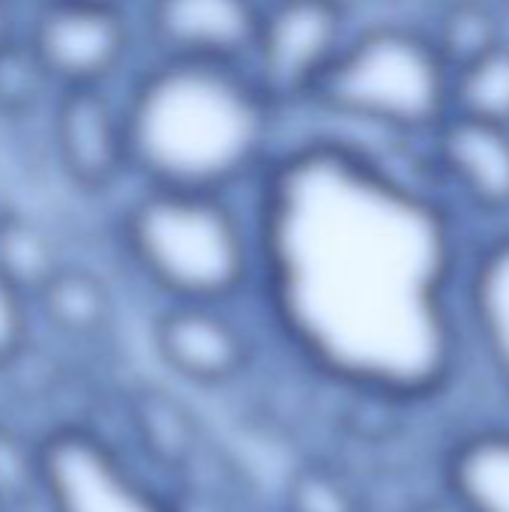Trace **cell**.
<instances>
[{"label": "cell", "mask_w": 509, "mask_h": 512, "mask_svg": "<svg viewBox=\"0 0 509 512\" xmlns=\"http://www.w3.org/2000/svg\"><path fill=\"white\" fill-rule=\"evenodd\" d=\"M24 27L15 24V15H12V3L9 0H0V48H6L15 36H21Z\"/></svg>", "instance_id": "21"}, {"label": "cell", "mask_w": 509, "mask_h": 512, "mask_svg": "<svg viewBox=\"0 0 509 512\" xmlns=\"http://www.w3.org/2000/svg\"><path fill=\"white\" fill-rule=\"evenodd\" d=\"M30 309H33V297L0 273V366L15 363L27 348Z\"/></svg>", "instance_id": "20"}, {"label": "cell", "mask_w": 509, "mask_h": 512, "mask_svg": "<svg viewBox=\"0 0 509 512\" xmlns=\"http://www.w3.org/2000/svg\"><path fill=\"white\" fill-rule=\"evenodd\" d=\"M255 300L315 375L387 402H429L459 375L474 225L372 147L321 132L282 144L249 192Z\"/></svg>", "instance_id": "1"}, {"label": "cell", "mask_w": 509, "mask_h": 512, "mask_svg": "<svg viewBox=\"0 0 509 512\" xmlns=\"http://www.w3.org/2000/svg\"><path fill=\"white\" fill-rule=\"evenodd\" d=\"M258 3H270V0H258Z\"/></svg>", "instance_id": "25"}, {"label": "cell", "mask_w": 509, "mask_h": 512, "mask_svg": "<svg viewBox=\"0 0 509 512\" xmlns=\"http://www.w3.org/2000/svg\"><path fill=\"white\" fill-rule=\"evenodd\" d=\"M264 3L258 0H141L147 57L246 63L258 36Z\"/></svg>", "instance_id": "11"}, {"label": "cell", "mask_w": 509, "mask_h": 512, "mask_svg": "<svg viewBox=\"0 0 509 512\" xmlns=\"http://www.w3.org/2000/svg\"><path fill=\"white\" fill-rule=\"evenodd\" d=\"M459 306L465 351L509 399V225L474 228Z\"/></svg>", "instance_id": "12"}, {"label": "cell", "mask_w": 509, "mask_h": 512, "mask_svg": "<svg viewBox=\"0 0 509 512\" xmlns=\"http://www.w3.org/2000/svg\"><path fill=\"white\" fill-rule=\"evenodd\" d=\"M504 18L507 15L492 0H447L426 30L456 69L507 39Z\"/></svg>", "instance_id": "15"}, {"label": "cell", "mask_w": 509, "mask_h": 512, "mask_svg": "<svg viewBox=\"0 0 509 512\" xmlns=\"http://www.w3.org/2000/svg\"><path fill=\"white\" fill-rule=\"evenodd\" d=\"M48 138L60 174L99 195L132 177L123 93L114 87H66L48 105Z\"/></svg>", "instance_id": "9"}, {"label": "cell", "mask_w": 509, "mask_h": 512, "mask_svg": "<svg viewBox=\"0 0 509 512\" xmlns=\"http://www.w3.org/2000/svg\"><path fill=\"white\" fill-rule=\"evenodd\" d=\"M0 512H15V510H12V507H9V504H6V501L0 498Z\"/></svg>", "instance_id": "23"}, {"label": "cell", "mask_w": 509, "mask_h": 512, "mask_svg": "<svg viewBox=\"0 0 509 512\" xmlns=\"http://www.w3.org/2000/svg\"><path fill=\"white\" fill-rule=\"evenodd\" d=\"M453 114L509 126V36L453 69Z\"/></svg>", "instance_id": "17"}, {"label": "cell", "mask_w": 509, "mask_h": 512, "mask_svg": "<svg viewBox=\"0 0 509 512\" xmlns=\"http://www.w3.org/2000/svg\"><path fill=\"white\" fill-rule=\"evenodd\" d=\"M123 111L138 186L249 195L282 150L285 111L246 63L147 57Z\"/></svg>", "instance_id": "2"}, {"label": "cell", "mask_w": 509, "mask_h": 512, "mask_svg": "<svg viewBox=\"0 0 509 512\" xmlns=\"http://www.w3.org/2000/svg\"><path fill=\"white\" fill-rule=\"evenodd\" d=\"M33 306L60 336L72 339H90L111 321V294L105 282L90 270L69 264L45 282V288L33 297Z\"/></svg>", "instance_id": "14"}, {"label": "cell", "mask_w": 509, "mask_h": 512, "mask_svg": "<svg viewBox=\"0 0 509 512\" xmlns=\"http://www.w3.org/2000/svg\"><path fill=\"white\" fill-rule=\"evenodd\" d=\"M33 3H57V0H33Z\"/></svg>", "instance_id": "24"}, {"label": "cell", "mask_w": 509, "mask_h": 512, "mask_svg": "<svg viewBox=\"0 0 509 512\" xmlns=\"http://www.w3.org/2000/svg\"><path fill=\"white\" fill-rule=\"evenodd\" d=\"M36 447L48 512H177L93 429L57 426Z\"/></svg>", "instance_id": "7"}, {"label": "cell", "mask_w": 509, "mask_h": 512, "mask_svg": "<svg viewBox=\"0 0 509 512\" xmlns=\"http://www.w3.org/2000/svg\"><path fill=\"white\" fill-rule=\"evenodd\" d=\"M351 33L345 0H270L246 66L267 96L291 114L312 102Z\"/></svg>", "instance_id": "6"}, {"label": "cell", "mask_w": 509, "mask_h": 512, "mask_svg": "<svg viewBox=\"0 0 509 512\" xmlns=\"http://www.w3.org/2000/svg\"><path fill=\"white\" fill-rule=\"evenodd\" d=\"M54 96H57V84L21 30V36H15L6 48H0V114L27 117L45 102L51 105Z\"/></svg>", "instance_id": "18"}, {"label": "cell", "mask_w": 509, "mask_h": 512, "mask_svg": "<svg viewBox=\"0 0 509 512\" xmlns=\"http://www.w3.org/2000/svg\"><path fill=\"white\" fill-rule=\"evenodd\" d=\"M0 498L18 512L39 498V447L0 429Z\"/></svg>", "instance_id": "19"}, {"label": "cell", "mask_w": 509, "mask_h": 512, "mask_svg": "<svg viewBox=\"0 0 509 512\" xmlns=\"http://www.w3.org/2000/svg\"><path fill=\"white\" fill-rule=\"evenodd\" d=\"M432 186L474 228L509 225V126L450 114L420 147Z\"/></svg>", "instance_id": "8"}, {"label": "cell", "mask_w": 509, "mask_h": 512, "mask_svg": "<svg viewBox=\"0 0 509 512\" xmlns=\"http://www.w3.org/2000/svg\"><path fill=\"white\" fill-rule=\"evenodd\" d=\"M306 108L423 147L453 114V66L426 27H360Z\"/></svg>", "instance_id": "4"}, {"label": "cell", "mask_w": 509, "mask_h": 512, "mask_svg": "<svg viewBox=\"0 0 509 512\" xmlns=\"http://www.w3.org/2000/svg\"><path fill=\"white\" fill-rule=\"evenodd\" d=\"M492 3H495V6H498V9H501V12L509 18V0H492Z\"/></svg>", "instance_id": "22"}, {"label": "cell", "mask_w": 509, "mask_h": 512, "mask_svg": "<svg viewBox=\"0 0 509 512\" xmlns=\"http://www.w3.org/2000/svg\"><path fill=\"white\" fill-rule=\"evenodd\" d=\"M159 363L186 384L225 387L255 360V339L225 303H165L153 318Z\"/></svg>", "instance_id": "10"}, {"label": "cell", "mask_w": 509, "mask_h": 512, "mask_svg": "<svg viewBox=\"0 0 509 512\" xmlns=\"http://www.w3.org/2000/svg\"><path fill=\"white\" fill-rule=\"evenodd\" d=\"M444 486L465 512H509V423L462 432L444 456Z\"/></svg>", "instance_id": "13"}, {"label": "cell", "mask_w": 509, "mask_h": 512, "mask_svg": "<svg viewBox=\"0 0 509 512\" xmlns=\"http://www.w3.org/2000/svg\"><path fill=\"white\" fill-rule=\"evenodd\" d=\"M24 36L57 90L114 87L129 69L138 45H144L129 0L33 3Z\"/></svg>", "instance_id": "5"}, {"label": "cell", "mask_w": 509, "mask_h": 512, "mask_svg": "<svg viewBox=\"0 0 509 512\" xmlns=\"http://www.w3.org/2000/svg\"><path fill=\"white\" fill-rule=\"evenodd\" d=\"M63 267L51 234L21 213H0V273L36 297Z\"/></svg>", "instance_id": "16"}, {"label": "cell", "mask_w": 509, "mask_h": 512, "mask_svg": "<svg viewBox=\"0 0 509 512\" xmlns=\"http://www.w3.org/2000/svg\"><path fill=\"white\" fill-rule=\"evenodd\" d=\"M135 273L165 303L255 297L258 231L249 195L138 186L117 219Z\"/></svg>", "instance_id": "3"}]
</instances>
